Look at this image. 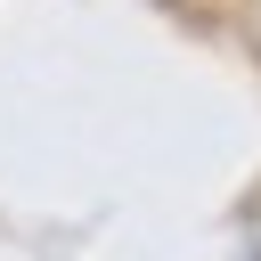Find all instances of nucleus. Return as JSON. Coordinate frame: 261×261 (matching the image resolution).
Segmentation results:
<instances>
[]
</instances>
